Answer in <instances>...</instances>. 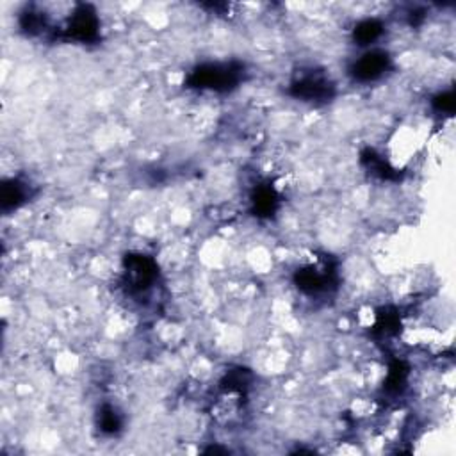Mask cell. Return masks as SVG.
<instances>
[{
  "instance_id": "1",
  "label": "cell",
  "mask_w": 456,
  "mask_h": 456,
  "mask_svg": "<svg viewBox=\"0 0 456 456\" xmlns=\"http://www.w3.org/2000/svg\"><path fill=\"white\" fill-rule=\"evenodd\" d=\"M385 66H387V56L385 54H367V56H364V59L358 61L357 75L360 79L371 80L380 75L385 70Z\"/></svg>"
}]
</instances>
